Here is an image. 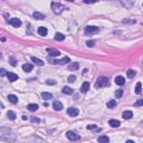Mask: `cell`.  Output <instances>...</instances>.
Wrapping results in <instances>:
<instances>
[{
  "label": "cell",
  "instance_id": "6da1fadb",
  "mask_svg": "<svg viewBox=\"0 0 143 143\" xmlns=\"http://www.w3.org/2000/svg\"><path fill=\"white\" fill-rule=\"evenodd\" d=\"M0 140L7 141V142H14L16 140V134L9 127L1 126L0 127Z\"/></svg>",
  "mask_w": 143,
  "mask_h": 143
},
{
  "label": "cell",
  "instance_id": "7a4b0ae2",
  "mask_svg": "<svg viewBox=\"0 0 143 143\" xmlns=\"http://www.w3.org/2000/svg\"><path fill=\"white\" fill-rule=\"evenodd\" d=\"M110 85L109 78L105 77V76H101V77L97 78L96 83H95V88H101V87H106Z\"/></svg>",
  "mask_w": 143,
  "mask_h": 143
},
{
  "label": "cell",
  "instance_id": "3957f363",
  "mask_svg": "<svg viewBox=\"0 0 143 143\" xmlns=\"http://www.w3.org/2000/svg\"><path fill=\"white\" fill-rule=\"evenodd\" d=\"M98 32H99V28L96 26H87V27H85V29H84V32L86 35H93Z\"/></svg>",
  "mask_w": 143,
  "mask_h": 143
},
{
  "label": "cell",
  "instance_id": "277c9868",
  "mask_svg": "<svg viewBox=\"0 0 143 143\" xmlns=\"http://www.w3.org/2000/svg\"><path fill=\"white\" fill-rule=\"evenodd\" d=\"M51 8H53V11L55 12L56 15H59L64 9L63 5L59 2H51Z\"/></svg>",
  "mask_w": 143,
  "mask_h": 143
},
{
  "label": "cell",
  "instance_id": "5b68a950",
  "mask_svg": "<svg viewBox=\"0 0 143 143\" xmlns=\"http://www.w3.org/2000/svg\"><path fill=\"white\" fill-rule=\"evenodd\" d=\"M48 62H50L51 64H59V65H64V64L70 63V59L68 58V57H64L63 59H51L50 57H49Z\"/></svg>",
  "mask_w": 143,
  "mask_h": 143
},
{
  "label": "cell",
  "instance_id": "8992f818",
  "mask_svg": "<svg viewBox=\"0 0 143 143\" xmlns=\"http://www.w3.org/2000/svg\"><path fill=\"white\" fill-rule=\"evenodd\" d=\"M66 136H67V139L70 141H78L80 139V136L78 135V134H76L75 132H72V131H68L67 133H66Z\"/></svg>",
  "mask_w": 143,
  "mask_h": 143
},
{
  "label": "cell",
  "instance_id": "52a82bcc",
  "mask_svg": "<svg viewBox=\"0 0 143 143\" xmlns=\"http://www.w3.org/2000/svg\"><path fill=\"white\" fill-rule=\"evenodd\" d=\"M9 24L11 25L12 27H20L21 26V20L18 19V18H11V19H9Z\"/></svg>",
  "mask_w": 143,
  "mask_h": 143
},
{
  "label": "cell",
  "instance_id": "ba28073f",
  "mask_svg": "<svg viewBox=\"0 0 143 143\" xmlns=\"http://www.w3.org/2000/svg\"><path fill=\"white\" fill-rule=\"evenodd\" d=\"M67 113L68 115H70L72 117H75L78 115V113H79V111H78L76 107H69V109L67 110Z\"/></svg>",
  "mask_w": 143,
  "mask_h": 143
},
{
  "label": "cell",
  "instance_id": "9c48e42d",
  "mask_svg": "<svg viewBox=\"0 0 143 143\" xmlns=\"http://www.w3.org/2000/svg\"><path fill=\"white\" fill-rule=\"evenodd\" d=\"M47 53L50 56H55V57L61 55V51L57 50V49H54V48H47Z\"/></svg>",
  "mask_w": 143,
  "mask_h": 143
},
{
  "label": "cell",
  "instance_id": "30bf717a",
  "mask_svg": "<svg viewBox=\"0 0 143 143\" xmlns=\"http://www.w3.org/2000/svg\"><path fill=\"white\" fill-rule=\"evenodd\" d=\"M53 107L55 111H61V110H63V104H62L59 101H54Z\"/></svg>",
  "mask_w": 143,
  "mask_h": 143
},
{
  "label": "cell",
  "instance_id": "8fae6325",
  "mask_svg": "<svg viewBox=\"0 0 143 143\" xmlns=\"http://www.w3.org/2000/svg\"><path fill=\"white\" fill-rule=\"evenodd\" d=\"M90 87H91L90 83H88V82H84V83H83V85L80 86V92H82V93H86L88 90H90Z\"/></svg>",
  "mask_w": 143,
  "mask_h": 143
},
{
  "label": "cell",
  "instance_id": "7c38bea8",
  "mask_svg": "<svg viewBox=\"0 0 143 143\" xmlns=\"http://www.w3.org/2000/svg\"><path fill=\"white\" fill-rule=\"evenodd\" d=\"M37 32H38L40 36H46L47 34H48V30H47V28L46 27H39L38 29H37Z\"/></svg>",
  "mask_w": 143,
  "mask_h": 143
},
{
  "label": "cell",
  "instance_id": "4fadbf2b",
  "mask_svg": "<svg viewBox=\"0 0 143 143\" xmlns=\"http://www.w3.org/2000/svg\"><path fill=\"white\" fill-rule=\"evenodd\" d=\"M115 83H116L117 85H120V86H122V85L125 84V78H124L123 76H116V77H115Z\"/></svg>",
  "mask_w": 143,
  "mask_h": 143
},
{
  "label": "cell",
  "instance_id": "5bb4252c",
  "mask_svg": "<svg viewBox=\"0 0 143 143\" xmlns=\"http://www.w3.org/2000/svg\"><path fill=\"white\" fill-rule=\"evenodd\" d=\"M8 101H9L10 103H12V104H17V103H18V97L16 96V95H14V94H10V95H8Z\"/></svg>",
  "mask_w": 143,
  "mask_h": 143
},
{
  "label": "cell",
  "instance_id": "9a60e30c",
  "mask_svg": "<svg viewBox=\"0 0 143 143\" xmlns=\"http://www.w3.org/2000/svg\"><path fill=\"white\" fill-rule=\"evenodd\" d=\"M7 77H8V79H9V82H15V80L18 79V75L15 73H8Z\"/></svg>",
  "mask_w": 143,
  "mask_h": 143
},
{
  "label": "cell",
  "instance_id": "2e32d148",
  "mask_svg": "<svg viewBox=\"0 0 143 143\" xmlns=\"http://www.w3.org/2000/svg\"><path fill=\"white\" fill-rule=\"evenodd\" d=\"M97 142L98 143H109L110 139H109V136H106V135H101L97 139Z\"/></svg>",
  "mask_w": 143,
  "mask_h": 143
},
{
  "label": "cell",
  "instance_id": "e0dca14e",
  "mask_svg": "<svg viewBox=\"0 0 143 143\" xmlns=\"http://www.w3.org/2000/svg\"><path fill=\"white\" fill-rule=\"evenodd\" d=\"M32 68H34V66H32V64H24V65H22V69H24L26 73H28V72H32Z\"/></svg>",
  "mask_w": 143,
  "mask_h": 143
},
{
  "label": "cell",
  "instance_id": "ac0fdd59",
  "mask_svg": "<svg viewBox=\"0 0 143 143\" xmlns=\"http://www.w3.org/2000/svg\"><path fill=\"white\" fill-rule=\"evenodd\" d=\"M132 116H133V113H132L131 111L123 112V119L124 120H130V119H132Z\"/></svg>",
  "mask_w": 143,
  "mask_h": 143
},
{
  "label": "cell",
  "instance_id": "d6986e66",
  "mask_svg": "<svg viewBox=\"0 0 143 143\" xmlns=\"http://www.w3.org/2000/svg\"><path fill=\"white\" fill-rule=\"evenodd\" d=\"M32 16H34L35 19H38V20H43L45 18V16L43 15V14H40V12H38V11H35L34 14H32Z\"/></svg>",
  "mask_w": 143,
  "mask_h": 143
},
{
  "label": "cell",
  "instance_id": "ffe728a7",
  "mask_svg": "<svg viewBox=\"0 0 143 143\" xmlns=\"http://www.w3.org/2000/svg\"><path fill=\"white\" fill-rule=\"evenodd\" d=\"M32 63H35L36 65H38V66H43V65H44V62L41 61V59L37 58V57H32Z\"/></svg>",
  "mask_w": 143,
  "mask_h": 143
},
{
  "label": "cell",
  "instance_id": "44dd1931",
  "mask_svg": "<svg viewBox=\"0 0 143 143\" xmlns=\"http://www.w3.org/2000/svg\"><path fill=\"white\" fill-rule=\"evenodd\" d=\"M109 124L112 126V127H119V126H120V121H117V120H110Z\"/></svg>",
  "mask_w": 143,
  "mask_h": 143
},
{
  "label": "cell",
  "instance_id": "7402d4cb",
  "mask_svg": "<svg viewBox=\"0 0 143 143\" xmlns=\"http://www.w3.org/2000/svg\"><path fill=\"white\" fill-rule=\"evenodd\" d=\"M41 97H43L44 99H46V101H48V99H51V98H53V95H51L50 93L43 92V93H41Z\"/></svg>",
  "mask_w": 143,
  "mask_h": 143
},
{
  "label": "cell",
  "instance_id": "603a6c76",
  "mask_svg": "<svg viewBox=\"0 0 143 143\" xmlns=\"http://www.w3.org/2000/svg\"><path fill=\"white\" fill-rule=\"evenodd\" d=\"M106 106L109 107V109H114V107H116V101H114V99L109 101L107 104H106Z\"/></svg>",
  "mask_w": 143,
  "mask_h": 143
},
{
  "label": "cell",
  "instance_id": "cb8c5ba5",
  "mask_svg": "<svg viewBox=\"0 0 143 143\" xmlns=\"http://www.w3.org/2000/svg\"><path fill=\"white\" fill-rule=\"evenodd\" d=\"M7 116H8V119L9 120H11V121H14V120H16V113L15 112H12V111H8V113H7Z\"/></svg>",
  "mask_w": 143,
  "mask_h": 143
},
{
  "label": "cell",
  "instance_id": "d4e9b609",
  "mask_svg": "<svg viewBox=\"0 0 143 143\" xmlns=\"http://www.w3.org/2000/svg\"><path fill=\"white\" fill-rule=\"evenodd\" d=\"M62 91H63V93H64V94H67V95L73 94V90H72V88H70V87H68V86H65V87H64Z\"/></svg>",
  "mask_w": 143,
  "mask_h": 143
},
{
  "label": "cell",
  "instance_id": "484cf974",
  "mask_svg": "<svg viewBox=\"0 0 143 143\" xmlns=\"http://www.w3.org/2000/svg\"><path fill=\"white\" fill-rule=\"evenodd\" d=\"M27 109L29 110V111H32V112H35V111L38 110V105H37V104H28Z\"/></svg>",
  "mask_w": 143,
  "mask_h": 143
},
{
  "label": "cell",
  "instance_id": "4316f807",
  "mask_svg": "<svg viewBox=\"0 0 143 143\" xmlns=\"http://www.w3.org/2000/svg\"><path fill=\"white\" fill-rule=\"evenodd\" d=\"M126 75H127L128 78H133L134 76L136 75V73H135V70H133V69H128L127 72H126Z\"/></svg>",
  "mask_w": 143,
  "mask_h": 143
},
{
  "label": "cell",
  "instance_id": "83f0119b",
  "mask_svg": "<svg viewBox=\"0 0 143 143\" xmlns=\"http://www.w3.org/2000/svg\"><path fill=\"white\" fill-rule=\"evenodd\" d=\"M55 39L58 41H63L64 39H65V36H64L63 34H61V32H57V34L55 35Z\"/></svg>",
  "mask_w": 143,
  "mask_h": 143
},
{
  "label": "cell",
  "instance_id": "f1b7e54d",
  "mask_svg": "<svg viewBox=\"0 0 143 143\" xmlns=\"http://www.w3.org/2000/svg\"><path fill=\"white\" fill-rule=\"evenodd\" d=\"M78 67H79L78 63H73V64H70V65L68 66V69L69 70H76V69H78Z\"/></svg>",
  "mask_w": 143,
  "mask_h": 143
},
{
  "label": "cell",
  "instance_id": "f546056e",
  "mask_svg": "<svg viewBox=\"0 0 143 143\" xmlns=\"http://www.w3.org/2000/svg\"><path fill=\"white\" fill-rule=\"evenodd\" d=\"M141 92H142V84L139 82L135 86V93L136 94H141Z\"/></svg>",
  "mask_w": 143,
  "mask_h": 143
},
{
  "label": "cell",
  "instance_id": "4dcf8cb0",
  "mask_svg": "<svg viewBox=\"0 0 143 143\" xmlns=\"http://www.w3.org/2000/svg\"><path fill=\"white\" fill-rule=\"evenodd\" d=\"M9 63H10V65H11V66L17 65V62H16L15 57H12V56H10V57H9Z\"/></svg>",
  "mask_w": 143,
  "mask_h": 143
},
{
  "label": "cell",
  "instance_id": "1f68e13d",
  "mask_svg": "<svg viewBox=\"0 0 143 143\" xmlns=\"http://www.w3.org/2000/svg\"><path fill=\"white\" fill-rule=\"evenodd\" d=\"M122 95H123V90H117L116 92H115V97H116V98H121Z\"/></svg>",
  "mask_w": 143,
  "mask_h": 143
},
{
  "label": "cell",
  "instance_id": "d6a6232c",
  "mask_svg": "<svg viewBox=\"0 0 143 143\" xmlns=\"http://www.w3.org/2000/svg\"><path fill=\"white\" fill-rule=\"evenodd\" d=\"M134 106L138 107V106H143V99H138L135 103H134Z\"/></svg>",
  "mask_w": 143,
  "mask_h": 143
},
{
  "label": "cell",
  "instance_id": "836d02e7",
  "mask_svg": "<svg viewBox=\"0 0 143 143\" xmlns=\"http://www.w3.org/2000/svg\"><path fill=\"white\" fill-rule=\"evenodd\" d=\"M86 45H87V47H94L95 41L94 40H88L87 43H86Z\"/></svg>",
  "mask_w": 143,
  "mask_h": 143
},
{
  "label": "cell",
  "instance_id": "e575fe53",
  "mask_svg": "<svg viewBox=\"0 0 143 143\" xmlns=\"http://www.w3.org/2000/svg\"><path fill=\"white\" fill-rule=\"evenodd\" d=\"M75 79H76L75 75H70V76H68V82H69V83L75 82Z\"/></svg>",
  "mask_w": 143,
  "mask_h": 143
},
{
  "label": "cell",
  "instance_id": "d590c367",
  "mask_svg": "<svg viewBox=\"0 0 143 143\" xmlns=\"http://www.w3.org/2000/svg\"><path fill=\"white\" fill-rule=\"evenodd\" d=\"M96 128H97V125H95V124L87 125V130H96Z\"/></svg>",
  "mask_w": 143,
  "mask_h": 143
},
{
  "label": "cell",
  "instance_id": "8d00e7d4",
  "mask_svg": "<svg viewBox=\"0 0 143 143\" xmlns=\"http://www.w3.org/2000/svg\"><path fill=\"white\" fill-rule=\"evenodd\" d=\"M32 123H39V122H40V120H39L38 117L32 116Z\"/></svg>",
  "mask_w": 143,
  "mask_h": 143
},
{
  "label": "cell",
  "instance_id": "74e56055",
  "mask_svg": "<svg viewBox=\"0 0 143 143\" xmlns=\"http://www.w3.org/2000/svg\"><path fill=\"white\" fill-rule=\"evenodd\" d=\"M46 84H48V85H55L56 82H55V80H53V79H47L46 80Z\"/></svg>",
  "mask_w": 143,
  "mask_h": 143
},
{
  "label": "cell",
  "instance_id": "f35d334b",
  "mask_svg": "<svg viewBox=\"0 0 143 143\" xmlns=\"http://www.w3.org/2000/svg\"><path fill=\"white\" fill-rule=\"evenodd\" d=\"M0 74H1V76H5V75H7L8 73H6V70L3 69V68H1V69H0Z\"/></svg>",
  "mask_w": 143,
  "mask_h": 143
},
{
  "label": "cell",
  "instance_id": "ab89813d",
  "mask_svg": "<svg viewBox=\"0 0 143 143\" xmlns=\"http://www.w3.org/2000/svg\"><path fill=\"white\" fill-rule=\"evenodd\" d=\"M84 2H85V3H94L95 1H90V0H84Z\"/></svg>",
  "mask_w": 143,
  "mask_h": 143
},
{
  "label": "cell",
  "instance_id": "60d3db41",
  "mask_svg": "<svg viewBox=\"0 0 143 143\" xmlns=\"http://www.w3.org/2000/svg\"><path fill=\"white\" fill-rule=\"evenodd\" d=\"M126 143H134V141H132V140H127V141H126Z\"/></svg>",
  "mask_w": 143,
  "mask_h": 143
},
{
  "label": "cell",
  "instance_id": "b9f144b4",
  "mask_svg": "<svg viewBox=\"0 0 143 143\" xmlns=\"http://www.w3.org/2000/svg\"><path fill=\"white\" fill-rule=\"evenodd\" d=\"M21 119L25 121V120H27V116H26V115H22V117H21Z\"/></svg>",
  "mask_w": 143,
  "mask_h": 143
}]
</instances>
